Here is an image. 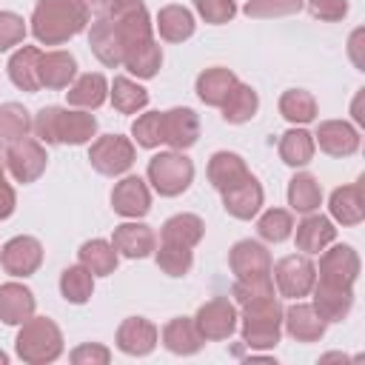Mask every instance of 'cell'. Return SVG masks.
<instances>
[{
    "label": "cell",
    "instance_id": "9c48e42d",
    "mask_svg": "<svg viewBox=\"0 0 365 365\" xmlns=\"http://www.w3.org/2000/svg\"><path fill=\"white\" fill-rule=\"evenodd\" d=\"M191 319H194V325H197V331H200V336L205 342H222V339H228L237 331L240 311H237L234 299L214 297V299L202 302Z\"/></svg>",
    "mask_w": 365,
    "mask_h": 365
},
{
    "label": "cell",
    "instance_id": "2e32d148",
    "mask_svg": "<svg viewBox=\"0 0 365 365\" xmlns=\"http://www.w3.org/2000/svg\"><path fill=\"white\" fill-rule=\"evenodd\" d=\"M291 237H294V245H297L299 254L314 257V254L325 251L336 240V225H334L331 217L314 211V214H302V220L294 225Z\"/></svg>",
    "mask_w": 365,
    "mask_h": 365
},
{
    "label": "cell",
    "instance_id": "277c9868",
    "mask_svg": "<svg viewBox=\"0 0 365 365\" xmlns=\"http://www.w3.org/2000/svg\"><path fill=\"white\" fill-rule=\"evenodd\" d=\"M66 351L63 342V331L54 319L48 317H31L23 325H17V336H14V354L26 362V365H48L57 362Z\"/></svg>",
    "mask_w": 365,
    "mask_h": 365
},
{
    "label": "cell",
    "instance_id": "44dd1931",
    "mask_svg": "<svg viewBox=\"0 0 365 365\" xmlns=\"http://www.w3.org/2000/svg\"><path fill=\"white\" fill-rule=\"evenodd\" d=\"M77 77V60L71 51H63V48H48L40 54L37 60V80H40V88L46 91H63L74 83Z\"/></svg>",
    "mask_w": 365,
    "mask_h": 365
},
{
    "label": "cell",
    "instance_id": "cb8c5ba5",
    "mask_svg": "<svg viewBox=\"0 0 365 365\" xmlns=\"http://www.w3.org/2000/svg\"><path fill=\"white\" fill-rule=\"evenodd\" d=\"M328 214L336 225L354 228L365 220V197H362V182H348L331 191L328 197Z\"/></svg>",
    "mask_w": 365,
    "mask_h": 365
},
{
    "label": "cell",
    "instance_id": "f907efd6",
    "mask_svg": "<svg viewBox=\"0 0 365 365\" xmlns=\"http://www.w3.org/2000/svg\"><path fill=\"white\" fill-rule=\"evenodd\" d=\"M68 359L74 365H108L111 362V351L103 342H83L68 354Z\"/></svg>",
    "mask_w": 365,
    "mask_h": 365
},
{
    "label": "cell",
    "instance_id": "681fc988",
    "mask_svg": "<svg viewBox=\"0 0 365 365\" xmlns=\"http://www.w3.org/2000/svg\"><path fill=\"white\" fill-rule=\"evenodd\" d=\"M308 11L314 20H322V23H339L345 20L348 14V0H305Z\"/></svg>",
    "mask_w": 365,
    "mask_h": 365
},
{
    "label": "cell",
    "instance_id": "ffe728a7",
    "mask_svg": "<svg viewBox=\"0 0 365 365\" xmlns=\"http://www.w3.org/2000/svg\"><path fill=\"white\" fill-rule=\"evenodd\" d=\"M308 297H311L314 311L325 322H342V319H348V314L354 308V288H348V285H334V282L317 279Z\"/></svg>",
    "mask_w": 365,
    "mask_h": 365
},
{
    "label": "cell",
    "instance_id": "f6af8a7d",
    "mask_svg": "<svg viewBox=\"0 0 365 365\" xmlns=\"http://www.w3.org/2000/svg\"><path fill=\"white\" fill-rule=\"evenodd\" d=\"M277 288H274V279L271 274L265 277H245V279H234L231 285V299L234 305H248V302H257V299H265V297H274Z\"/></svg>",
    "mask_w": 365,
    "mask_h": 365
},
{
    "label": "cell",
    "instance_id": "c3c4849f",
    "mask_svg": "<svg viewBox=\"0 0 365 365\" xmlns=\"http://www.w3.org/2000/svg\"><path fill=\"white\" fill-rule=\"evenodd\" d=\"M194 11L200 14V20L211 23V26H222V23L234 20L237 3L234 0H194Z\"/></svg>",
    "mask_w": 365,
    "mask_h": 365
},
{
    "label": "cell",
    "instance_id": "836d02e7",
    "mask_svg": "<svg viewBox=\"0 0 365 365\" xmlns=\"http://www.w3.org/2000/svg\"><path fill=\"white\" fill-rule=\"evenodd\" d=\"M202 237H205V222H202V217H197L191 211L174 214L160 225V242H174V245L194 248V245H200Z\"/></svg>",
    "mask_w": 365,
    "mask_h": 365
},
{
    "label": "cell",
    "instance_id": "e575fe53",
    "mask_svg": "<svg viewBox=\"0 0 365 365\" xmlns=\"http://www.w3.org/2000/svg\"><path fill=\"white\" fill-rule=\"evenodd\" d=\"M285 197H288V205H291L288 211L314 214V211H319V205H322V185H319V180H317L314 174L297 171V174L288 180Z\"/></svg>",
    "mask_w": 365,
    "mask_h": 365
},
{
    "label": "cell",
    "instance_id": "7dc6e473",
    "mask_svg": "<svg viewBox=\"0 0 365 365\" xmlns=\"http://www.w3.org/2000/svg\"><path fill=\"white\" fill-rule=\"evenodd\" d=\"M29 34L26 20L17 11H0V51L17 48Z\"/></svg>",
    "mask_w": 365,
    "mask_h": 365
},
{
    "label": "cell",
    "instance_id": "d590c367",
    "mask_svg": "<svg viewBox=\"0 0 365 365\" xmlns=\"http://www.w3.org/2000/svg\"><path fill=\"white\" fill-rule=\"evenodd\" d=\"M77 259H80V265H86L94 277H108V274H114L117 265H120V254L114 251L111 240H100V237L86 240V242L77 248Z\"/></svg>",
    "mask_w": 365,
    "mask_h": 365
},
{
    "label": "cell",
    "instance_id": "5b68a950",
    "mask_svg": "<svg viewBox=\"0 0 365 365\" xmlns=\"http://www.w3.org/2000/svg\"><path fill=\"white\" fill-rule=\"evenodd\" d=\"M145 182L160 197H180L194 182V163L185 157V151H174V148L160 151L148 160Z\"/></svg>",
    "mask_w": 365,
    "mask_h": 365
},
{
    "label": "cell",
    "instance_id": "f546056e",
    "mask_svg": "<svg viewBox=\"0 0 365 365\" xmlns=\"http://www.w3.org/2000/svg\"><path fill=\"white\" fill-rule=\"evenodd\" d=\"M237 83H240V77H237L231 68H225V66H211V68H205V71L197 74L194 91H197L200 103H205V106H211V108H220Z\"/></svg>",
    "mask_w": 365,
    "mask_h": 365
},
{
    "label": "cell",
    "instance_id": "3957f363",
    "mask_svg": "<svg viewBox=\"0 0 365 365\" xmlns=\"http://www.w3.org/2000/svg\"><path fill=\"white\" fill-rule=\"evenodd\" d=\"M240 336L251 351H265V348H277L282 339V302L274 297L240 305Z\"/></svg>",
    "mask_w": 365,
    "mask_h": 365
},
{
    "label": "cell",
    "instance_id": "9f6ffc18",
    "mask_svg": "<svg viewBox=\"0 0 365 365\" xmlns=\"http://www.w3.org/2000/svg\"><path fill=\"white\" fill-rule=\"evenodd\" d=\"M0 365H9V354L6 351H0Z\"/></svg>",
    "mask_w": 365,
    "mask_h": 365
},
{
    "label": "cell",
    "instance_id": "9a60e30c",
    "mask_svg": "<svg viewBox=\"0 0 365 365\" xmlns=\"http://www.w3.org/2000/svg\"><path fill=\"white\" fill-rule=\"evenodd\" d=\"M328 322L314 311L311 302L291 299L288 308H282V331L294 342H319L325 336Z\"/></svg>",
    "mask_w": 365,
    "mask_h": 365
},
{
    "label": "cell",
    "instance_id": "5bb4252c",
    "mask_svg": "<svg viewBox=\"0 0 365 365\" xmlns=\"http://www.w3.org/2000/svg\"><path fill=\"white\" fill-rule=\"evenodd\" d=\"M111 245L120 257L125 259H145L154 254L157 248V234L151 225L140 222V220H125L120 225H114L111 231Z\"/></svg>",
    "mask_w": 365,
    "mask_h": 365
},
{
    "label": "cell",
    "instance_id": "6da1fadb",
    "mask_svg": "<svg viewBox=\"0 0 365 365\" xmlns=\"http://www.w3.org/2000/svg\"><path fill=\"white\" fill-rule=\"evenodd\" d=\"M91 14L83 0H37L29 29L40 46H63L86 31Z\"/></svg>",
    "mask_w": 365,
    "mask_h": 365
},
{
    "label": "cell",
    "instance_id": "83f0119b",
    "mask_svg": "<svg viewBox=\"0 0 365 365\" xmlns=\"http://www.w3.org/2000/svg\"><path fill=\"white\" fill-rule=\"evenodd\" d=\"M197 29L194 11L180 6V3H168L157 11L154 17V31L160 34L163 43H185Z\"/></svg>",
    "mask_w": 365,
    "mask_h": 365
},
{
    "label": "cell",
    "instance_id": "7a4b0ae2",
    "mask_svg": "<svg viewBox=\"0 0 365 365\" xmlns=\"http://www.w3.org/2000/svg\"><path fill=\"white\" fill-rule=\"evenodd\" d=\"M31 134L43 145H88L97 137V117L71 106H46L31 117Z\"/></svg>",
    "mask_w": 365,
    "mask_h": 365
},
{
    "label": "cell",
    "instance_id": "4dcf8cb0",
    "mask_svg": "<svg viewBox=\"0 0 365 365\" xmlns=\"http://www.w3.org/2000/svg\"><path fill=\"white\" fill-rule=\"evenodd\" d=\"M40 54H43L40 46H17L14 48V54L9 57V66H6L9 80L14 83V88L29 91V94L40 91V80H37V60H40Z\"/></svg>",
    "mask_w": 365,
    "mask_h": 365
},
{
    "label": "cell",
    "instance_id": "d4e9b609",
    "mask_svg": "<svg viewBox=\"0 0 365 365\" xmlns=\"http://www.w3.org/2000/svg\"><path fill=\"white\" fill-rule=\"evenodd\" d=\"M160 342L165 351H171L177 356H194L205 345V339L200 336L191 317H171L160 331Z\"/></svg>",
    "mask_w": 365,
    "mask_h": 365
},
{
    "label": "cell",
    "instance_id": "74e56055",
    "mask_svg": "<svg viewBox=\"0 0 365 365\" xmlns=\"http://www.w3.org/2000/svg\"><path fill=\"white\" fill-rule=\"evenodd\" d=\"M282 120H288L291 125H308L317 120L319 108H317V97L308 91V88H288L279 94V103H277Z\"/></svg>",
    "mask_w": 365,
    "mask_h": 365
},
{
    "label": "cell",
    "instance_id": "8d00e7d4",
    "mask_svg": "<svg viewBox=\"0 0 365 365\" xmlns=\"http://www.w3.org/2000/svg\"><path fill=\"white\" fill-rule=\"evenodd\" d=\"M220 111H222V120L225 123L242 125V123H248V120L257 117V111H259V94L248 83H237L231 88V94L225 97V103L220 106Z\"/></svg>",
    "mask_w": 365,
    "mask_h": 365
},
{
    "label": "cell",
    "instance_id": "8fae6325",
    "mask_svg": "<svg viewBox=\"0 0 365 365\" xmlns=\"http://www.w3.org/2000/svg\"><path fill=\"white\" fill-rule=\"evenodd\" d=\"M359 268H362V262H359V254L354 251V245L331 242L325 251H319L317 279L354 288V282L359 279Z\"/></svg>",
    "mask_w": 365,
    "mask_h": 365
},
{
    "label": "cell",
    "instance_id": "ee69618b",
    "mask_svg": "<svg viewBox=\"0 0 365 365\" xmlns=\"http://www.w3.org/2000/svg\"><path fill=\"white\" fill-rule=\"evenodd\" d=\"M131 140L140 148H160L163 145V111H143L131 123Z\"/></svg>",
    "mask_w": 365,
    "mask_h": 365
},
{
    "label": "cell",
    "instance_id": "bcb514c9",
    "mask_svg": "<svg viewBox=\"0 0 365 365\" xmlns=\"http://www.w3.org/2000/svg\"><path fill=\"white\" fill-rule=\"evenodd\" d=\"M305 6V0H248L242 6V11L248 17L257 20H268V17H285V14H297Z\"/></svg>",
    "mask_w": 365,
    "mask_h": 365
},
{
    "label": "cell",
    "instance_id": "d6a6232c",
    "mask_svg": "<svg viewBox=\"0 0 365 365\" xmlns=\"http://www.w3.org/2000/svg\"><path fill=\"white\" fill-rule=\"evenodd\" d=\"M277 151H279V160L288 165V168H302L314 160L317 154V145H314V134L305 128V125H294L288 128L279 143H277Z\"/></svg>",
    "mask_w": 365,
    "mask_h": 365
},
{
    "label": "cell",
    "instance_id": "603a6c76",
    "mask_svg": "<svg viewBox=\"0 0 365 365\" xmlns=\"http://www.w3.org/2000/svg\"><path fill=\"white\" fill-rule=\"evenodd\" d=\"M37 311V299L34 291L26 282L9 279L0 285V322L3 325H23L26 319H31Z\"/></svg>",
    "mask_w": 365,
    "mask_h": 365
},
{
    "label": "cell",
    "instance_id": "4316f807",
    "mask_svg": "<svg viewBox=\"0 0 365 365\" xmlns=\"http://www.w3.org/2000/svg\"><path fill=\"white\" fill-rule=\"evenodd\" d=\"M106 100H108V80L100 71L77 74L66 91V103L71 108H83V111H97Z\"/></svg>",
    "mask_w": 365,
    "mask_h": 365
},
{
    "label": "cell",
    "instance_id": "4fadbf2b",
    "mask_svg": "<svg viewBox=\"0 0 365 365\" xmlns=\"http://www.w3.org/2000/svg\"><path fill=\"white\" fill-rule=\"evenodd\" d=\"M359 128L348 120H322L314 131V145L328 157H351L359 151Z\"/></svg>",
    "mask_w": 365,
    "mask_h": 365
},
{
    "label": "cell",
    "instance_id": "f35d334b",
    "mask_svg": "<svg viewBox=\"0 0 365 365\" xmlns=\"http://www.w3.org/2000/svg\"><path fill=\"white\" fill-rule=\"evenodd\" d=\"M94 279L97 277L86 265H80V262L63 268V274H60V294H63V299L71 302V305H86L91 299V294H94Z\"/></svg>",
    "mask_w": 365,
    "mask_h": 365
},
{
    "label": "cell",
    "instance_id": "11a10c76",
    "mask_svg": "<svg viewBox=\"0 0 365 365\" xmlns=\"http://www.w3.org/2000/svg\"><path fill=\"white\" fill-rule=\"evenodd\" d=\"M325 359H348V356H345V354H325L322 362H325Z\"/></svg>",
    "mask_w": 365,
    "mask_h": 365
},
{
    "label": "cell",
    "instance_id": "7bdbcfd3",
    "mask_svg": "<svg viewBox=\"0 0 365 365\" xmlns=\"http://www.w3.org/2000/svg\"><path fill=\"white\" fill-rule=\"evenodd\" d=\"M31 134V114L20 103H0V140L14 143Z\"/></svg>",
    "mask_w": 365,
    "mask_h": 365
},
{
    "label": "cell",
    "instance_id": "7402d4cb",
    "mask_svg": "<svg viewBox=\"0 0 365 365\" xmlns=\"http://www.w3.org/2000/svg\"><path fill=\"white\" fill-rule=\"evenodd\" d=\"M262 202H265V191L254 174H248L242 182L231 185L228 191H222V208L234 220H254L262 211Z\"/></svg>",
    "mask_w": 365,
    "mask_h": 365
},
{
    "label": "cell",
    "instance_id": "e0dca14e",
    "mask_svg": "<svg viewBox=\"0 0 365 365\" xmlns=\"http://www.w3.org/2000/svg\"><path fill=\"white\" fill-rule=\"evenodd\" d=\"M200 140V117L194 108L174 106L163 111V145L174 151H188Z\"/></svg>",
    "mask_w": 365,
    "mask_h": 365
},
{
    "label": "cell",
    "instance_id": "f5cc1de1",
    "mask_svg": "<svg viewBox=\"0 0 365 365\" xmlns=\"http://www.w3.org/2000/svg\"><path fill=\"white\" fill-rule=\"evenodd\" d=\"M83 3H86L88 14H94V17H108L117 0H83Z\"/></svg>",
    "mask_w": 365,
    "mask_h": 365
},
{
    "label": "cell",
    "instance_id": "60d3db41",
    "mask_svg": "<svg viewBox=\"0 0 365 365\" xmlns=\"http://www.w3.org/2000/svg\"><path fill=\"white\" fill-rule=\"evenodd\" d=\"M257 234L259 240L279 245L285 240H291L294 234V214L288 208H265L262 214H257Z\"/></svg>",
    "mask_w": 365,
    "mask_h": 365
},
{
    "label": "cell",
    "instance_id": "52a82bcc",
    "mask_svg": "<svg viewBox=\"0 0 365 365\" xmlns=\"http://www.w3.org/2000/svg\"><path fill=\"white\" fill-rule=\"evenodd\" d=\"M271 279L279 297L285 299H302L311 294L317 282V265L308 254H288L271 265Z\"/></svg>",
    "mask_w": 365,
    "mask_h": 365
},
{
    "label": "cell",
    "instance_id": "484cf974",
    "mask_svg": "<svg viewBox=\"0 0 365 365\" xmlns=\"http://www.w3.org/2000/svg\"><path fill=\"white\" fill-rule=\"evenodd\" d=\"M88 46L106 68H123V46L108 17H94L88 23Z\"/></svg>",
    "mask_w": 365,
    "mask_h": 365
},
{
    "label": "cell",
    "instance_id": "816d5d0a",
    "mask_svg": "<svg viewBox=\"0 0 365 365\" xmlns=\"http://www.w3.org/2000/svg\"><path fill=\"white\" fill-rule=\"evenodd\" d=\"M14 208H17V194L6 177V165H0V222L9 220L14 214Z\"/></svg>",
    "mask_w": 365,
    "mask_h": 365
},
{
    "label": "cell",
    "instance_id": "7c38bea8",
    "mask_svg": "<svg viewBox=\"0 0 365 365\" xmlns=\"http://www.w3.org/2000/svg\"><path fill=\"white\" fill-rule=\"evenodd\" d=\"M111 208L123 220H143L151 211V185L137 174H123L111 188Z\"/></svg>",
    "mask_w": 365,
    "mask_h": 365
},
{
    "label": "cell",
    "instance_id": "ba28073f",
    "mask_svg": "<svg viewBox=\"0 0 365 365\" xmlns=\"http://www.w3.org/2000/svg\"><path fill=\"white\" fill-rule=\"evenodd\" d=\"M48 165L46 145L37 137H23L6 145V171L14 182H37Z\"/></svg>",
    "mask_w": 365,
    "mask_h": 365
},
{
    "label": "cell",
    "instance_id": "d6986e66",
    "mask_svg": "<svg viewBox=\"0 0 365 365\" xmlns=\"http://www.w3.org/2000/svg\"><path fill=\"white\" fill-rule=\"evenodd\" d=\"M114 342L123 354L128 356H148L157 342H160V331L151 319L145 317H125L120 325H117V334H114Z\"/></svg>",
    "mask_w": 365,
    "mask_h": 365
},
{
    "label": "cell",
    "instance_id": "ac0fdd59",
    "mask_svg": "<svg viewBox=\"0 0 365 365\" xmlns=\"http://www.w3.org/2000/svg\"><path fill=\"white\" fill-rule=\"evenodd\" d=\"M271 265H274L271 251L259 240H240L228 251V268H231L234 279L265 277V274H271Z\"/></svg>",
    "mask_w": 365,
    "mask_h": 365
},
{
    "label": "cell",
    "instance_id": "f1b7e54d",
    "mask_svg": "<svg viewBox=\"0 0 365 365\" xmlns=\"http://www.w3.org/2000/svg\"><path fill=\"white\" fill-rule=\"evenodd\" d=\"M248 163L237 154V151H214L208 165H205V177L211 182V188H217L220 194L228 191L231 185L242 182L248 177Z\"/></svg>",
    "mask_w": 365,
    "mask_h": 365
},
{
    "label": "cell",
    "instance_id": "ab89813d",
    "mask_svg": "<svg viewBox=\"0 0 365 365\" xmlns=\"http://www.w3.org/2000/svg\"><path fill=\"white\" fill-rule=\"evenodd\" d=\"M160 66H163V46L157 40H148L145 46H140V48H134V51H128L123 57V68L134 80H151V77H157Z\"/></svg>",
    "mask_w": 365,
    "mask_h": 365
},
{
    "label": "cell",
    "instance_id": "1f68e13d",
    "mask_svg": "<svg viewBox=\"0 0 365 365\" xmlns=\"http://www.w3.org/2000/svg\"><path fill=\"white\" fill-rule=\"evenodd\" d=\"M108 100H111L114 111H120V114H140L148 106V91L131 74H117L108 83Z\"/></svg>",
    "mask_w": 365,
    "mask_h": 365
},
{
    "label": "cell",
    "instance_id": "30bf717a",
    "mask_svg": "<svg viewBox=\"0 0 365 365\" xmlns=\"http://www.w3.org/2000/svg\"><path fill=\"white\" fill-rule=\"evenodd\" d=\"M43 265V242L31 234H17L11 240H6L0 245V268L14 277V279H26L31 274H37Z\"/></svg>",
    "mask_w": 365,
    "mask_h": 365
},
{
    "label": "cell",
    "instance_id": "db71d44e",
    "mask_svg": "<svg viewBox=\"0 0 365 365\" xmlns=\"http://www.w3.org/2000/svg\"><path fill=\"white\" fill-rule=\"evenodd\" d=\"M362 29H356L354 34H351V43H348V51H351V60H354V66L359 68V71H365V60L359 57V40H362Z\"/></svg>",
    "mask_w": 365,
    "mask_h": 365
},
{
    "label": "cell",
    "instance_id": "b9f144b4",
    "mask_svg": "<svg viewBox=\"0 0 365 365\" xmlns=\"http://www.w3.org/2000/svg\"><path fill=\"white\" fill-rule=\"evenodd\" d=\"M154 259L157 268L168 277H185L194 268V248L185 245H174V242H160L154 248Z\"/></svg>",
    "mask_w": 365,
    "mask_h": 365
},
{
    "label": "cell",
    "instance_id": "8992f818",
    "mask_svg": "<svg viewBox=\"0 0 365 365\" xmlns=\"http://www.w3.org/2000/svg\"><path fill=\"white\" fill-rule=\"evenodd\" d=\"M137 160V145L123 134H103L88 143V163L103 177H123Z\"/></svg>",
    "mask_w": 365,
    "mask_h": 365
}]
</instances>
